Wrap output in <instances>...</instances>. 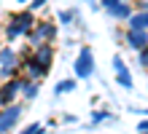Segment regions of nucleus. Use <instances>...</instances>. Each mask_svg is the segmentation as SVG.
<instances>
[{"label":"nucleus","instance_id":"nucleus-1","mask_svg":"<svg viewBox=\"0 0 148 134\" xmlns=\"http://www.w3.org/2000/svg\"><path fill=\"white\" fill-rule=\"evenodd\" d=\"M35 24H38V22H35V16H32V11L11 14V22H8V27H5V38H8V40H14V38H19V35L30 32Z\"/></svg>","mask_w":148,"mask_h":134},{"label":"nucleus","instance_id":"nucleus-2","mask_svg":"<svg viewBox=\"0 0 148 134\" xmlns=\"http://www.w3.org/2000/svg\"><path fill=\"white\" fill-rule=\"evenodd\" d=\"M54 35H57V27L51 24V22H38V24L27 32V38H30V43H32V46H40V43L54 40Z\"/></svg>","mask_w":148,"mask_h":134},{"label":"nucleus","instance_id":"nucleus-3","mask_svg":"<svg viewBox=\"0 0 148 134\" xmlns=\"http://www.w3.org/2000/svg\"><path fill=\"white\" fill-rule=\"evenodd\" d=\"M92 70H94L92 48H89V46H81V51H78V59H75V78H89Z\"/></svg>","mask_w":148,"mask_h":134},{"label":"nucleus","instance_id":"nucleus-4","mask_svg":"<svg viewBox=\"0 0 148 134\" xmlns=\"http://www.w3.org/2000/svg\"><path fill=\"white\" fill-rule=\"evenodd\" d=\"M19 115H22V107H16V105H3V115H0V131H11V126L16 121H19Z\"/></svg>","mask_w":148,"mask_h":134},{"label":"nucleus","instance_id":"nucleus-5","mask_svg":"<svg viewBox=\"0 0 148 134\" xmlns=\"http://www.w3.org/2000/svg\"><path fill=\"white\" fill-rule=\"evenodd\" d=\"M102 8L113 16V19H129L132 11H129V5L124 0H102Z\"/></svg>","mask_w":148,"mask_h":134},{"label":"nucleus","instance_id":"nucleus-6","mask_svg":"<svg viewBox=\"0 0 148 134\" xmlns=\"http://www.w3.org/2000/svg\"><path fill=\"white\" fill-rule=\"evenodd\" d=\"M0 62H3V67H0V75L8 80V78L16 73V54L8 48V46H3V51H0Z\"/></svg>","mask_w":148,"mask_h":134},{"label":"nucleus","instance_id":"nucleus-7","mask_svg":"<svg viewBox=\"0 0 148 134\" xmlns=\"http://www.w3.org/2000/svg\"><path fill=\"white\" fill-rule=\"evenodd\" d=\"M113 67H116V80L121 88H132V75H129V67L124 65L121 56H113Z\"/></svg>","mask_w":148,"mask_h":134},{"label":"nucleus","instance_id":"nucleus-8","mask_svg":"<svg viewBox=\"0 0 148 134\" xmlns=\"http://www.w3.org/2000/svg\"><path fill=\"white\" fill-rule=\"evenodd\" d=\"M32 59L40 62V65L49 70L51 59H54V46H49V43H40V46H35V51H32Z\"/></svg>","mask_w":148,"mask_h":134},{"label":"nucleus","instance_id":"nucleus-9","mask_svg":"<svg viewBox=\"0 0 148 134\" xmlns=\"http://www.w3.org/2000/svg\"><path fill=\"white\" fill-rule=\"evenodd\" d=\"M127 43L132 48H145L148 46V30H132V27H129V32H127Z\"/></svg>","mask_w":148,"mask_h":134},{"label":"nucleus","instance_id":"nucleus-10","mask_svg":"<svg viewBox=\"0 0 148 134\" xmlns=\"http://www.w3.org/2000/svg\"><path fill=\"white\" fill-rule=\"evenodd\" d=\"M19 88H24V80H5V86H3V105L11 102L14 97L19 94Z\"/></svg>","mask_w":148,"mask_h":134},{"label":"nucleus","instance_id":"nucleus-11","mask_svg":"<svg viewBox=\"0 0 148 134\" xmlns=\"http://www.w3.org/2000/svg\"><path fill=\"white\" fill-rule=\"evenodd\" d=\"M129 27L132 30H148V8H140L137 14L129 16Z\"/></svg>","mask_w":148,"mask_h":134},{"label":"nucleus","instance_id":"nucleus-12","mask_svg":"<svg viewBox=\"0 0 148 134\" xmlns=\"http://www.w3.org/2000/svg\"><path fill=\"white\" fill-rule=\"evenodd\" d=\"M70 88H75V78H67V80H59L54 91H57V94H67V91H70Z\"/></svg>","mask_w":148,"mask_h":134},{"label":"nucleus","instance_id":"nucleus-13","mask_svg":"<svg viewBox=\"0 0 148 134\" xmlns=\"http://www.w3.org/2000/svg\"><path fill=\"white\" fill-rule=\"evenodd\" d=\"M24 97H27V99H35V97H38V83H35V80H32V83L24 80Z\"/></svg>","mask_w":148,"mask_h":134},{"label":"nucleus","instance_id":"nucleus-14","mask_svg":"<svg viewBox=\"0 0 148 134\" xmlns=\"http://www.w3.org/2000/svg\"><path fill=\"white\" fill-rule=\"evenodd\" d=\"M110 118V113H94L92 115V123H100V121H108Z\"/></svg>","mask_w":148,"mask_h":134},{"label":"nucleus","instance_id":"nucleus-15","mask_svg":"<svg viewBox=\"0 0 148 134\" xmlns=\"http://www.w3.org/2000/svg\"><path fill=\"white\" fill-rule=\"evenodd\" d=\"M140 67H148V46L140 48Z\"/></svg>","mask_w":148,"mask_h":134},{"label":"nucleus","instance_id":"nucleus-16","mask_svg":"<svg viewBox=\"0 0 148 134\" xmlns=\"http://www.w3.org/2000/svg\"><path fill=\"white\" fill-rule=\"evenodd\" d=\"M73 16H75L73 11H62V14H59V22H70V19H73Z\"/></svg>","mask_w":148,"mask_h":134},{"label":"nucleus","instance_id":"nucleus-17","mask_svg":"<svg viewBox=\"0 0 148 134\" xmlns=\"http://www.w3.org/2000/svg\"><path fill=\"white\" fill-rule=\"evenodd\" d=\"M24 131H27V134H35V131H40V123H30Z\"/></svg>","mask_w":148,"mask_h":134},{"label":"nucleus","instance_id":"nucleus-18","mask_svg":"<svg viewBox=\"0 0 148 134\" xmlns=\"http://www.w3.org/2000/svg\"><path fill=\"white\" fill-rule=\"evenodd\" d=\"M46 5V0H32V8H43Z\"/></svg>","mask_w":148,"mask_h":134},{"label":"nucleus","instance_id":"nucleus-19","mask_svg":"<svg viewBox=\"0 0 148 134\" xmlns=\"http://www.w3.org/2000/svg\"><path fill=\"white\" fill-rule=\"evenodd\" d=\"M137 131H148V121H140V126H137Z\"/></svg>","mask_w":148,"mask_h":134},{"label":"nucleus","instance_id":"nucleus-20","mask_svg":"<svg viewBox=\"0 0 148 134\" xmlns=\"http://www.w3.org/2000/svg\"><path fill=\"white\" fill-rule=\"evenodd\" d=\"M140 8H148V0H140Z\"/></svg>","mask_w":148,"mask_h":134},{"label":"nucleus","instance_id":"nucleus-21","mask_svg":"<svg viewBox=\"0 0 148 134\" xmlns=\"http://www.w3.org/2000/svg\"><path fill=\"white\" fill-rule=\"evenodd\" d=\"M16 3H27V0H16Z\"/></svg>","mask_w":148,"mask_h":134}]
</instances>
